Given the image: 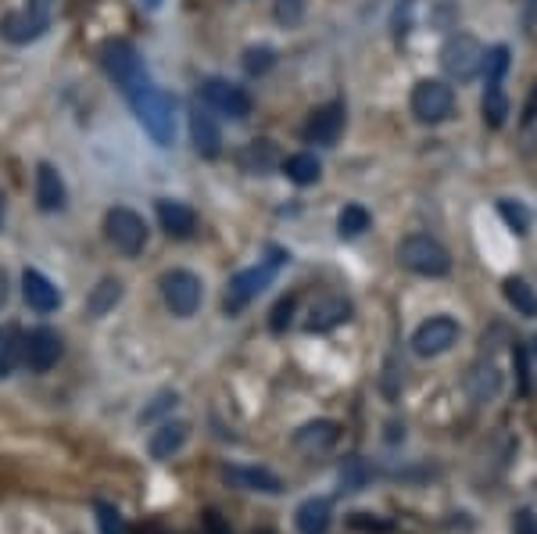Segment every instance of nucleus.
<instances>
[{"label": "nucleus", "instance_id": "f257e3e1", "mask_svg": "<svg viewBox=\"0 0 537 534\" xmlns=\"http://www.w3.org/2000/svg\"><path fill=\"white\" fill-rule=\"evenodd\" d=\"M101 65H104V72L115 79V87H122V94L126 97H133L144 87H151V79H147V69H144V58H140V51L129 44V40H104Z\"/></svg>", "mask_w": 537, "mask_h": 534}, {"label": "nucleus", "instance_id": "f03ea898", "mask_svg": "<svg viewBox=\"0 0 537 534\" xmlns=\"http://www.w3.org/2000/svg\"><path fill=\"white\" fill-rule=\"evenodd\" d=\"M129 101H133V112H137L140 126L151 133L154 144L169 147L172 137H176V101H172V94L158 87H144Z\"/></svg>", "mask_w": 537, "mask_h": 534}, {"label": "nucleus", "instance_id": "7ed1b4c3", "mask_svg": "<svg viewBox=\"0 0 537 534\" xmlns=\"http://www.w3.org/2000/svg\"><path fill=\"white\" fill-rule=\"evenodd\" d=\"M398 262L416 276H444L452 269V255L441 241L427 237V233H409L398 244Z\"/></svg>", "mask_w": 537, "mask_h": 534}, {"label": "nucleus", "instance_id": "20e7f679", "mask_svg": "<svg viewBox=\"0 0 537 534\" xmlns=\"http://www.w3.org/2000/svg\"><path fill=\"white\" fill-rule=\"evenodd\" d=\"M484 47H480L477 36L469 33H455L444 40L441 47V69L448 79H455V83H469V79H477L480 69H484Z\"/></svg>", "mask_w": 537, "mask_h": 534}, {"label": "nucleus", "instance_id": "39448f33", "mask_svg": "<svg viewBox=\"0 0 537 534\" xmlns=\"http://www.w3.org/2000/svg\"><path fill=\"white\" fill-rule=\"evenodd\" d=\"M104 237H108L111 248L122 251L126 259H137L140 251L147 248V223L133 208L115 205V208H108V216H104Z\"/></svg>", "mask_w": 537, "mask_h": 534}, {"label": "nucleus", "instance_id": "423d86ee", "mask_svg": "<svg viewBox=\"0 0 537 534\" xmlns=\"http://www.w3.org/2000/svg\"><path fill=\"white\" fill-rule=\"evenodd\" d=\"M280 262H283V251H273V259L262 262V266L240 269V273L230 280V287H226V302H222V305H226V312H230V316H237L240 309H248L258 294L273 284V276H276V269H280Z\"/></svg>", "mask_w": 537, "mask_h": 534}, {"label": "nucleus", "instance_id": "0eeeda50", "mask_svg": "<svg viewBox=\"0 0 537 534\" xmlns=\"http://www.w3.org/2000/svg\"><path fill=\"white\" fill-rule=\"evenodd\" d=\"M412 115L427 126H437L455 112V94L444 79H419L412 87Z\"/></svg>", "mask_w": 537, "mask_h": 534}, {"label": "nucleus", "instance_id": "6e6552de", "mask_svg": "<svg viewBox=\"0 0 537 534\" xmlns=\"http://www.w3.org/2000/svg\"><path fill=\"white\" fill-rule=\"evenodd\" d=\"M162 298L172 309V316L187 319L201 309V298H205V284L201 276H194L190 269H172L162 276Z\"/></svg>", "mask_w": 537, "mask_h": 534}, {"label": "nucleus", "instance_id": "1a4fd4ad", "mask_svg": "<svg viewBox=\"0 0 537 534\" xmlns=\"http://www.w3.org/2000/svg\"><path fill=\"white\" fill-rule=\"evenodd\" d=\"M201 97H205V104L212 108V112L226 115V119H248L251 115V97L244 87H237V83H226V79H205L201 83Z\"/></svg>", "mask_w": 537, "mask_h": 534}, {"label": "nucleus", "instance_id": "9d476101", "mask_svg": "<svg viewBox=\"0 0 537 534\" xmlns=\"http://www.w3.org/2000/svg\"><path fill=\"white\" fill-rule=\"evenodd\" d=\"M459 341V323L452 316H430L423 327L412 334V352L423 355V359H434L444 355L448 348Z\"/></svg>", "mask_w": 537, "mask_h": 534}, {"label": "nucleus", "instance_id": "9b49d317", "mask_svg": "<svg viewBox=\"0 0 537 534\" xmlns=\"http://www.w3.org/2000/svg\"><path fill=\"white\" fill-rule=\"evenodd\" d=\"M344 104L341 101H330L323 104V108H316V112L308 115L305 130H301V137L308 140V144H323V147H333L337 140H341L344 133Z\"/></svg>", "mask_w": 537, "mask_h": 534}, {"label": "nucleus", "instance_id": "f8f14e48", "mask_svg": "<svg viewBox=\"0 0 537 534\" xmlns=\"http://www.w3.org/2000/svg\"><path fill=\"white\" fill-rule=\"evenodd\" d=\"M190 140H194L197 155L201 158H219V151H222L219 122H215L212 108L201 101L190 104Z\"/></svg>", "mask_w": 537, "mask_h": 534}, {"label": "nucleus", "instance_id": "ddd939ff", "mask_svg": "<svg viewBox=\"0 0 537 534\" xmlns=\"http://www.w3.org/2000/svg\"><path fill=\"white\" fill-rule=\"evenodd\" d=\"M348 319H351L348 298H344V294H323V298H316L312 309H308L305 330L308 334H326V330L341 327V323H348Z\"/></svg>", "mask_w": 537, "mask_h": 534}, {"label": "nucleus", "instance_id": "4468645a", "mask_svg": "<svg viewBox=\"0 0 537 534\" xmlns=\"http://www.w3.org/2000/svg\"><path fill=\"white\" fill-rule=\"evenodd\" d=\"M61 359V337L51 327H36L26 337V366L33 373H47Z\"/></svg>", "mask_w": 537, "mask_h": 534}, {"label": "nucleus", "instance_id": "2eb2a0df", "mask_svg": "<svg viewBox=\"0 0 537 534\" xmlns=\"http://www.w3.org/2000/svg\"><path fill=\"white\" fill-rule=\"evenodd\" d=\"M65 198H69V190H65V180H61L58 169H54L51 162L36 165V205H40L43 212H61Z\"/></svg>", "mask_w": 537, "mask_h": 534}, {"label": "nucleus", "instance_id": "dca6fc26", "mask_svg": "<svg viewBox=\"0 0 537 534\" xmlns=\"http://www.w3.org/2000/svg\"><path fill=\"white\" fill-rule=\"evenodd\" d=\"M22 294H26V305L36 312H54L61 305V291L40 273V269H26L22 273Z\"/></svg>", "mask_w": 537, "mask_h": 534}, {"label": "nucleus", "instance_id": "f3484780", "mask_svg": "<svg viewBox=\"0 0 537 534\" xmlns=\"http://www.w3.org/2000/svg\"><path fill=\"white\" fill-rule=\"evenodd\" d=\"M158 223H162V230L169 233V237L183 241V237H190V233L197 230V212L190 205H183V201L162 198L158 201Z\"/></svg>", "mask_w": 537, "mask_h": 534}, {"label": "nucleus", "instance_id": "a211bd4d", "mask_svg": "<svg viewBox=\"0 0 537 534\" xmlns=\"http://www.w3.org/2000/svg\"><path fill=\"white\" fill-rule=\"evenodd\" d=\"M337 438H341V427H337V423L316 420V423H305V427L294 434V448L305 452V456H319V452L337 445Z\"/></svg>", "mask_w": 537, "mask_h": 534}, {"label": "nucleus", "instance_id": "6ab92c4d", "mask_svg": "<svg viewBox=\"0 0 537 534\" xmlns=\"http://www.w3.org/2000/svg\"><path fill=\"white\" fill-rule=\"evenodd\" d=\"M226 481L237 484L244 491H262V495H280L283 481L273 470H262V466H226Z\"/></svg>", "mask_w": 537, "mask_h": 534}, {"label": "nucleus", "instance_id": "aec40b11", "mask_svg": "<svg viewBox=\"0 0 537 534\" xmlns=\"http://www.w3.org/2000/svg\"><path fill=\"white\" fill-rule=\"evenodd\" d=\"M190 438V423L183 420H165L158 431L151 434V441H147V448H151L154 459H172L179 452V448L187 445Z\"/></svg>", "mask_w": 537, "mask_h": 534}, {"label": "nucleus", "instance_id": "412c9836", "mask_svg": "<svg viewBox=\"0 0 537 534\" xmlns=\"http://www.w3.org/2000/svg\"><path fill=\"white\" fill-rule=\"evenodd\" d=\"M47 26H51V22L36 18L33 11H11V15H4V22H0V36L11 40V44H29V40L43 36Z\"/></svg>", "mask_w": 537, "mask_h": 534}, {"label": "nucleus", "instance_id": "4be33fe9", "mask_svg": "<svg viewBox=\"0 0 537 534\" xmlns=\"http://www.w3.org/2000/svg\"><path fill=\"white\" fill-rule=\"evenodd\" d=\"M466 391L473 402H495L498 391H502V373H498L495 362H477L466 377Z\"/></svg>", "mask_w": 537, "mask_h": 534}, {"label": "nucleus", "instance_id": "5701e85b", "mask_svg": "<svg viewBox=\"0 0 537 534\" xmlns=\"http://www.w3.org/2000/svg\"><path fill=\"white\" fill-rule=\"evenodd\" d=\"M330 520H333V509L326 499H305L294 513V527L301 534H326L330 531Z\"/></svg>", "mask_w": 537, "mask_h": 534}, {"label": "nucleus", "instance_id": "b1692460", "mask_svg": "<svg viewBox=\"0 0 537 534\" xmlns=\"http://www.w3.org/2000/svg\"><path fill=\"white\" fill-rule=\"evenodd\" d=\"M122 302V280H115V276H104L101 284L90 291V298H86V312L94 319H101V316H108L115 305Z\"/></svg>", "mask_w": 537, "mask_h": 534}, {"label": "nucleus", "instance_id": "393cba45", "mask_svg": "<svg viewBox=\"0 0 537 534\" xmlns=\"http://www.w3.org/2000/svg\"><path fill=\"white\" fill-rule=\"evenodd\" d=\"M502 291H505V302L516 309V316H523V319L537 316V294H534V287H530L527 280H520V276H509V280L502 284Z\"/></svg>", "mask_w": 537, "mask_h": 534}, {"label": "nucleus", "instance_id": "a878e982", "mask_svg": "<svg viewBox=\"0 0 537 534\" xmlns=\"http://www.w3.org/2000/svg\"><path fill=\"white\" fill-rule=\"evenodd\" d=\"M276 162H280V151H276L269 140H255V144H248L244 151H240V165L248 169V173H269V169H276Z\"/></svg>", "mask_w": 537, "mask_h": 534}, {"label": "nucleus", "instance_id": "bb28decb", "mask_svg": "<svg viewBox=\"0 0 537 534\" xmlns=\"http://www.w3.org/2000/svg\"><path fill=\"white\" fill-rule=\"evenodd\" d=\"M480 112H484V126H491V130H502L505 119H509V101H505L502 83H487Z\"/></svg>", "mask_w": 537, "mask_h": 534}, {"label": "nucleus", "instance_id": "cd10ccee", "mask_svg": "<svg viewBox=\"0 0 537 534\" xmlns=\"http://www.w3.org/2000/svg\"><path fill=\"white\" fill-rule=\"evenodd\" d=\"M283 173H287V180L298 183V187H308V183H316L319 176H323V165H319L316 155L301 151V155H290L287 162H283Z\"/></svg>", "mask_w": 537, "mask_h": 534}, {"label": "nucleus", "instance_id": "c85d7f7f", "mask_svg": "<svg viewBox=\"0 0 537 534\" xmlns=\"http://www.w3.org/2000/svg\"><path fill=\"white\" fill-rule=\"evenodd\" d=\"M22 362H26V337L18 334V330H11L4 337V345H0V377H11Z\"/></svg>", "mask_w": 537, "mask_h": 534}, {"label": "nucleus", "instance_id": "c756f323", "mask_svg": "<svg viewBox=\"0 0 537 534\" xmlns=\"http://www.w3.org/2000/svg\"><path fill=\"white\" fill-rule=\"evenodd\" d=\"M369 481H373V470H369L366 459H358V456L344 459V466H341V491H362Z\"/></svg>", "mask_w": 537, "mask_h": 534}, {"label": "nucleus", "instance_id": "7c9ffc66", "mask_svg": "<svg viewBox=\"0 0 537 534\" xmlns=\"http://www.w3.org/2000/svg\"><path fill=\"white\" fill-rule=\"evenodd\" d=\"M498 216L509 223V230L516 233H530V226H534V216H530V208L520 205V201H512V198H502L498 201Z\"/></svg>", "mask_w": 537, "mask_h": 534}, {"label": "nucleus", "instance_id": "2f4dec72", "mask_svg": "<svg viewBox=\"0 0 537 534\" xmlns=\"http://www.w3.org/2000/svg\"><path fill=\"white\" fill-rule=\"evenodd\" d=\"M369 212L362 205H344V212L337 216V233L341 237H358V233H366L369 230Z\"/></svg>", "mask_w": 537, "mask_h": 534}, {"label": "nucleus", "instance_id": "473e14b6", "mask_svg": "<svg viewBox=\"0 0 537 534\" xmlns=\"http://www.w3.org/2000/svg\"><path fill=\"white\" fill-rule=\"evenodd\" d=\"M305 11H308V0H276V8H273V15H276V22L280 26H298L301 18H305Z\"/></svg>", "mask_w": 537, "mask_h": 534}, {"label": "nucleus", "instance_id": "72a5a7b5", "mask_svg": "<svg viewBox=\"0 0 537 534\" xmlns=\"http://www.w3.org/2000/svg\"><path fill=\"white\" fill-rule=\"evenodd\" d=\"M273 61H276L273 47H251V51L244 54V69H248V76H262V72L273 69Z\"/></svg>", "mask_w": 537, "mask_h": 534}, {"label": "nucleus", "instance_id": "f704fd0d", "mask_svg": "<svg viewBox=\"0 0 537 534\" xmlns=\"http://www.w3.org/2000/svg\"><path fill=\"white\" fill-rule=\"evenodd\" d=\"M97 527H101V534H126L122 513L108 502H97Z\"/></svg>", "mask_w": 537, "mask_h": 534}, {"label": "nucleus", "instance_id": "c9c22d12", "mask_svg": "<svg viewBox=\"0 0 537 534\" xmlns=\"http://www.w3.org/2000/svg\"><path fill=\"white\" fill-rule=\"evenodd\" d=\"M179 395L176 391H162V395H154V402L147 405L144 413H140V423H154L162 413H169V409H176Z\"/></svg>", "mask_w": 537, "mask_h": 534}, {"label": "nucleus", "instance_id": "e433bc0d", "mask_svg": "<svg viewBox=\"0 0 537 534\" xmlns=\"http://www.w3.org/2000/svg\"><path fill=\"white\" fill-rule=\"evenodd\" d=\"M294 305H298V298H294V294H290V298H283V302H276L273 319H269V327H273V334H283V330L290 327V316H294Z\"/></svg>", "mask_w": 537, "mask_h": 534}, {"label": "nucleus", "instance_id": "4c0bfd02", "mask_svg": "<svg viewBox=\"0 0 537 534\" xmlns=\"http://www.w3.org/2000/svg\"><path fill=\"white\" fill-rule=\"evenodd\" d=\"M512 359H516V370H520V391H523V395H527V391H530V380H527V348L516 345Z\"/></svg>", "mask_w": 537, "mask_h": 534}, {"label": "nucleus", "instance_id": "58836bf2", "mask_svg": "<svg viewBox=\"0 0 537 534\" xmlns=\"http://www.w3.org/2000/svg\"><path fill=\"white\" fill-rule=\"evenodd\" d=\"M516 534H537V517L530 509H520L516 513Z\"/></svg>", "mask_w": 537, "mask_h": 534}, {"label": "nucleus", "instance_id": "ea45409f", "mask_svg": "<svg viewBox=\"0 0 537 534\" xmlns=\"http://www.w3.org/2000/svg\"><path fill=\"white\" fill-rule=\"evenodd\" d=\"M54 4H58V0H29V8H26V11H33V15L43 18V22H51Z\"/></svg>", "mask_w": 537, "mask_h": 534}, {"label": "nucleus", "instance_id": "a19ab883", "mask_svg": "<svg viewBox=\"0 0 537 534\" xmlns=\"http://www.w3.org/2000/svg\"><path fill=\"white\" fill-rule=\"evenodd\" d=\"M534 26H537V0H523V29L534 33Z\"/></svg>", "mask_w": 537, "mask_h": 534}, {"label": "nucleus", "instance_id": "79ce46f5", "mask_svg": "<svg viewBox=\"0 0 537 534\" xmlns=\"http://www.w3.org/2000/svg\"><path fill=\"white\" fill-rule=\"evenodd\" d=\"M530 122H537V87H534V94H530L527 108H523V126H530Z\"/></svg>", "mask_w": 537, "mask_h": 534}, {"label": "nucleus", "instance_id": "37998d69", "mask_svg": "<svg viewBox=\"0 0 537 534\" xmlns=\"http://www.w3.org/2000/svg\"><path fill=\"white\" fill-rule=\"evenodd\" d=\"M8 294H11V284H8V273L0 269V309L8 305Z\"/></svg>", "mask_w": 537, "mask_h": 534}, {"label": "nucleus", "instance_id": "c03bdc74", "mask_svg": "<svg viewBox=\"0 0 537 534\" xmlns=\"http://www.w3.org/2000/svg\"><path fill=\"white\" fill-rule=\"evenodd\" d=\"M208 531H212V534H230V531H226V527H222L219 513H208Z\"/></svg>", "mask_w": 537, "mask_h": 534}, {"label": "nucleus", "instance_id": "a18cd8bd", "mask_svg": "<svg viewBox=\"0 0 537 534\" xmlns=\"http://www.w3.org/2000/svg\"><path fill=\"white\" fill-rule=\"evenodd\" d=\"M144 4H147V8H158V4H162V0H144Z\"/></svg>", "mask_w": 537, "mask_h": 534}, {"label": "nucleus", "instance_id": "49530a36", "mask_svg": "<svg viewBox=\"0 0 537 534\" xmlns=\"http://www.w3.org/2000/svg\"><path fill=\"white\" fill-rule=\"evenodd\" d=\"M530 352H534V355H537V334H534V341H530Z\"/></svg>", "mask_w": 537, "mask_h": 534}, {"label": "nucleus", "instance_id": "de8ad7c7", "mask_svg": "<svg viewBox=\"0 0 537 534\" xmlns=\"http://www.w3.org/2000/svg\"><path fill=\"white\" fill-rule=\"evenodd\" d=\"M262 534H269V531H262Z\"/></svg>", "mask_w": 537, "mask_h": 534}]
</instances>
